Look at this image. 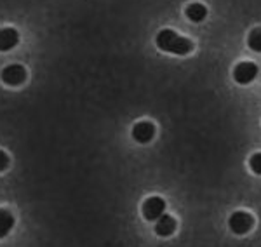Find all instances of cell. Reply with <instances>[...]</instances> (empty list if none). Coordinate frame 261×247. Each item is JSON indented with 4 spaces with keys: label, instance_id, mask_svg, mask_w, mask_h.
Wrapping results in <instances>:
<instances>
[{
    "label": "cell",
    "instance_id": "obj_1",
    "mask_svg": "<svg viewBox=\"0 0 261 247\" xmlns=\"http://www.w3.org/2000/svg\"><path fill=\"white\" fill-rule=\"evenodd\" d=\"M155 42H157V47L161 51L178 54V56H187L188 52L193 51V42L172 30H161Z\"/></svg>",
    "mask_w": 261,
    "mask_h": 247
},
{
    "label": "cell",
    "instance_id": "obj_2",
    "mask_svg": "<svg viewBox=\"0 0 261 247\" xmlns=\"http://www.w3.org/2000/svg\"><path fill=\"white\" fill-rule=\"evenodd\" d=\"M228 225H230V230L235 233V235H244V233H247L252 228L254 217L246 211H237L230 216Z\"/></svg>",
    "mask_w": 261,
    "mask_h": 247
},
{
    "label": "cell",
    "instance_id": "obj_3",
    "mask_svg": "<svg viewBox=\"0 0 261 247\" xmlns=\"http://www.w3.org/2000/svg\"><path fill=\"white\" fill-rule=\"evenodd\" d=\"M143 216L148 221H157L162 214H166V200L161 197H150L143 204Z\"/></svg>",
    "mask_w": 261,
    "mask_h": 247
},
{
    "label": "cell",
    "instance_id": "obj_4",
    "mask_svg": "<svg viewBox=\"0 0 261 247\" xmlns=\"http://www.w3.org/2000/svg\"><path fill=\"white\" fill-rule=\"evenodd\" d=\"M258 77V66L251 61H242L235 66L233 70V78L235 82L242 84V86H247L249 82H252Z\"/></svg>",
    "mask_w": 261,
    "mask_h": 247
},
{
    "label": "cell",
    "instance_id": "obj_5",
    "mask_svg": "<svg viewBox=\"0 0 261 247\" xmlns=\"http://www.w3.org/2000/svg\"><path fill=\"white\" fill-rule=\"evenodd\" d=\"M0 77H2V82H6L7 86H21L27 80V68L23 65H9L2 70Z\"/></svg>",
    "mask_w": 261,
    "mask_h": 247
},
{
    "label": "cell",
    "instance_id": "obj_6",
    "mask_svg": "<svg viewBox=\"0 0 261 247\" xmlns=\"http://www.w3.org/2000/svg\"><path fill=\"white\" fill-rule=\"evenodd\" d=\"M155 136V124L148 122V120H143V122L134 124L133 127V138L138 141V143L145 145L150 143Z\"/></svg>",
    "mask_w": 261,
    "mask_h": 247
},
{
    "label": "cell",
    "instance_id": "obj_7",
    "mask_svg": "<svg viewBox=\"0 0 261 247\" xmlns=\"http://www.w3.org/2000/svg\"><path fill=\"white\" fill-rule=\"evenodd\" d=\"M19 44V33L14 28H2L0 30V51L6 52Z\"/></svg>",
    "mask_w": 261,
    "mask_h": 247
},
{
    "label": "cell",
    "instance_id": "obj_8",
    "mask_svg": "<svg viewBox=\"0 0 261 247\" xmlns=\"http://www.w3.org/2000/svg\"><path fill=\"white\" fill-rule=\"evenodd\" d=\"M176 230V219L169 214H162L155 221V232L161 237H169Z\"/></svg>",
    "mask_w": 261,
    "mask_h": 247
},
{
    "label": "cell",
    "instance_id": "obj_9",
    "mask_svg": "<svg viewBox=\"0 0 261 247\" xmlns=\"http://www.w3.org/2000/svg\"><path fill=\"white\" fill-rule=\"evenodd\" d=\"M187 18L193 21V23H202V21L207 18V7L199 2L190 4V6L187 7Z\"/></svg>",
    "mask_w": 261,
    "mask_h": 247
},
{
    "label": "cell",
    "instance_id": "obj_10",
    "mask_svg": "<svg viewBox=\"0 0 261 247\" xmlns=\"http://www.w3.org/2000/svg\"><path fill=\"white\" fill-rule=\"evenodd\" d=\"M14 227V216L6 209H0V238H4Z\"/></svg>",
    "mask_w": 261,
    "mask_h": 247
},
{
    "label": "cell",
    "instance_id": "obj_11",
    "mask_svg": "<svg viewBox=\"0 0 261 247\" xmlns=\"http://www.w3.org/2000/svg\"><path fill=\"white\" fill-rule=\"evenodd\" d=\"M247 44L252 51L261 52V28H256L249 33V39H247Z\"/></svg>",
    "mask_w": 261,
    "mask_h": 247
},
{
    "label": "cell",
    "instance_id": "obj_12",
    "mask_svg": "<svg viewBox=\"0 0 261 247\" xmlns=\"http://www.w3.org/2000/svg\"><path fill=\"white\" fill-rule=\"evenodd\" d=\"M249 166H251V171L254 174H259L261 176V153H254L249 160Z\"/></svg>",
    "mask_w": 261,
    "mask_h": 247
},
{
    "label": "cell",
    "instance_id": "obj_13",
    "mask_svg": "<svg viewBox=\"0 0 261 247\" xmlns=\"http://www.w3.org/2000/svg\"><path fill=\"white\" fill-rule=\"evenodd\" d=\"M7 167H9V157H7L6 152H2V150H0V173H2V171H6Z\"/></svg>",
    "mask_w": 261,
    "mask_h": 247
}]
</instances>
